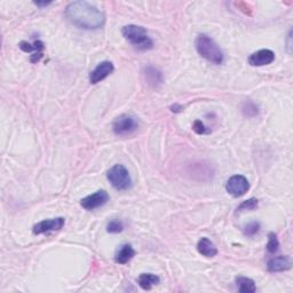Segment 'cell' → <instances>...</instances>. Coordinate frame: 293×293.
<instances>
[{
  "label": "cell",
  "instance_id": "cell-1",
  "mask_svg": "<svg viewBox=\"0 0 293 293\" xmlns=\"http://www.w3.org/2000/svg\"><path fill=\"white\" fill-rule=\"evenodd\" d=\"M66 16L72 24L85 30H96L102 28L106 22L103 12L86 1L69 3L66 9Z\"/></svg>",
  "mask_w": 293,
  "mask_h": 293
},
{
  "label": "cell",
  "instance_id": "cell-2",
  "mask_svg": "<svg viewBox=\"0 0 293 293\" xmlns=\"http://www.w3.org/2000/svg\"><path fill=\"white\" fill-rule=\"evenodd\" d=\"M195 47H196L197 53L209 62L213 64H221L225 59L222 49L219 45L213 41L211 37L206 35H200L195 41Z\"/></svg>",
  "mask_w": 293,
  "mask_h": 293
},
{
  "label": "cell",
  "instance_id": "cell-3",
  "mask_svg": "<svg viewBox=\"0 0 293 293\" xmlns=\"http://www.w3.org/2000/svg\"><path fill=\"white\" fill-rule=\"evenodd\" d=\"M122 34L126 41H128L137 49L148 50L154 47V42L148 36L147 30L143 27H140V25H125L122 29Z\"/></svg>",
  "mask_w": 293,
  "mask_h": 293
},
{
  "label": "cell",
  "instance_id": "cell-4",
  "mask_svg": "<svg viewBox=\"0 0 293 293\" xmlns=\"http://www.w3.org/2000/svg\"><path fill=\"white\" fill-rule=\"evenodd\" d=\"M107 178L116 190L124 191L132 187V179L127 168L122 164H116L107 172Z\"/></svg>",
  "mask_w": 293,
  "mask_h": 293
},
{
  "label": "cell",
  "instance_id": "cell-5",
  "mask_svg": "<svg viewBox=\"0 0 293 293\" xmlns=\"http://www.w3.org/2000/svg\"><path fill=\"white\" fill-rule=\"evenodd\" d=\"M139 127L137 119L131 115H121L113 123V131L116 135H129Z\"/></svg>",
  "mask_w": 293,
  "mask_h": 293
},
{
  "label": "cell",
  "instance_id": "cell-6",
  "mask_svg": "<svg viewBox=\"0 0 293 293\" xmlns=\"http://www.w3.org/2000/svg\"><path fill=\"white\" fill-rule=\"evenodd\" d=\"M250 189V183L244 175L237 174L231 176L226 183L227 193L234 197H241L245 195Z\"/></svg>",
  "mask_w": 293,
  "mask_h": 293
},
{
  "label": "cell",
  "instance_id": "cell-7",
  "mask_svg": "<svg viewBox=\"0 0 293 293\" xmlns=\"http://www.w3.org/2000/svg\"><path fill=\"white\" fill-rule=\"evenodd\" d=\"M109 201V195L107 191L99 190L92 195H88L81 201V205L87 211H93L100 206H103Z\"/></svg>",
  "mask_w": 293,
  "mask_h": 293
},
{
  "label": "cell",
  "instance_id": "cell-8",
  "mask_svg": "<svg viewBox=\"0 0 293 293\" xmlns=\"http://www.w3.org/2000/svg\"><path fill=\"white\" fill-rule=\"evenodd\" d=\"M66 223L64 218H54V219H47L42 220V221L38 222L37 225H35L32 228L35 235H42L46 233H50V231H57L61 230Z\"/></svg>",
  "mask_w": 293,
  "mask_h": 293
},
{
  "label": "cell",
  "instance_id": "cell-9",
  "mask_svg": "<svg viewBox=\"0 0 293 293\" xmlns=\"http://www.w3.org/2000/svg\"><path fill=\"white\" fill-rule=\"evenodd\" d=\"M275 61V53L270 49H260L251 54L249 57V64L252 67H265Z\"/></svg>",
  "mask_w": 293,
  "mask_h": 293
},
{
  "label": "cell",
  "instance_id": "cell-10",
  "mask_svg": "<svg viewBox=\"0 0 293 293\" xmlns=\"http://www.w3.org/2000/svg\"><path fill=\"white\" fill-rule=\"evenodd\" d=\"M115 70L114 64L110 61H103L89 74V83L90 84H97L102 82L108 76H110Z\"/></svg>",
  "mask_w": 293,
  "mask_h": 293
},
{
  "label": "cell",
  "instance_id": "cell-11",
  "mask_svg": "<svg viewBox=\"0 0 293 293\" xmlns=\"http://www.w3.org/2000/svg\"><path fill=\"white\" fill-rule=\"evenodd\" d=\"M291 266L292 261L290 256L280 255L269 260L268 265H267V269H268L270 273H281V271L291 269Z\"/></svg>",
  "mask_w": 293,
  "mask_h": 293
},
{
  "label": "cell",
  "instance_id": "cell-12",
  "mask_svg": "<svg viewBox=\"0 0 293 293\" xmlns=\"http://www.w3.org/2000/svg\"><path fill=\"white\" fill-rule=\"evenodd\" d=\"M143 76L146 79L147 84L153 86V87H157V86L163 84V75L158 69L148 66L143 69Z\"/></svg>",
  "mask_w": 293,
  "mask_h": 293
},
{
  "label": "cell",
  "instance_id": "cell-13",
  "mask_svg": "<svg viewBox=\"0 0 293 293\" xmlns=\"http://www.w3.org/2000/svg\"><path fill=\"white\" fill-rule=\"evenodd\" d=\"M135 255V250L133 249L131 244H125L118 250L117 253H116L115 261L119 263V265H126L128 261L134 258Z\"/></svg>",
  "mask_w": 293,
  "mask_h": 293
},
{
  "label": "cell",
  "instance_id": "cell-14",
  "mask_svg": "<svg viewBox=\"0 0 293 293\" xmlns=\"http://www.w3.org/2000/svg\"><path fill=\"white\" fill-rule=\"evenodd\" d=\"M197 250L202 255L206 256V258H213V256L218 254V249L208 237H203L202 240H200L197 244Z\"/></svg>",
  "mask_w": 293,
  "mask_h": 293
},
{
  "label": "cell",
  "instance_id": "cell-15",
  "mask_svg": "<svg viewBox=\"0 0 293 293\" xmlns=\"http://www.w3.org/2000/svg\"><path fill=\"white\" fill-rule=\"evenodd\" d=\"M137 284L140 285L143 290H151L155 285H158L159 282V277L155 274H150V273H144L141 274L139 277H137Z\"/></svg>",
  "mask_w": 293,
  "mask_h": 293
},
{
  "label": "cell",
  "instance_id": "cell-16",
  "mask_svg": "<svg viewBox=\"0 0 293 293\" xmlns=\"http://www.w3.org/2000/svg\"><path fill=\"white\" fill-rule=\"evenodd\" d=\"M235 282H236V287L238 289V291L242 293H254L256 291L254 281L251 280V278L238 276L236 277Z\"/></svg>",
  "mask_w": 293,
  "mask_h": 293
},
{
  "label": "cell",
  "instance_id": "cell-17",
  "mask_svg": "<svg viewBox=\"0 0 293 293\" xmlns=\"http://www.w3.org/2000/svg\"><path fill=\"white\" fill-rule=\"evenodd\" d=\"M20 48L27 53H30L32 50H36V53H42V50H44V42L42 41H36L35 44L31 45L27 42H21Z\"/></svg>",
  "mask_w": 293,
  "mask_h": 293
},
{
  "label": "cell",
  "instance_id": "cell-18",
  "mask_svg": "<svg viewBox=\"0 0 293 293\" xmlns=\"http://www.w3.org/2000/svg\"><path fill=\"white\" fill-rule=\"evenodd\" d=\"M258 200L256 198H250L248 201H244L240 206L237 208V212H243V211H253L258 208Z\"/></svg>",
  "mask_w": 293,
  "mask_h": 293
},
{
  "label": "cell",
  "instance_id": "cell-19",
  "mask_svg": "<svg viewBox=\"0 0 293 293\" xmlns=\"http://www.w3.org/2000/svg\"><path fill=\"white\" fill-rule=\"evenodd\" d=\"M123 230H124V223L121 220L114 219L107 225V231L109 234H118L122 233Z\"/></svg>",
  "mask_w": 293,
  "mask_h": 293
},
{
  "label": "cell",
  "instance_id": "cell-20",
  "mask_svg": "<svg viewBox=\"0 0 293 293\" xmlns=\"http://www.w3.org/2000/svg\"><path fill=\"white\" fill-rule=\"evenodd\" d=\"M267 251L269 253H276L280 248V242L277 240V236L275 233H269L268 235V243H267Z\"/></svg>",
  "mask_w": 293,
  "mask_h": 293
},
{
  "label": "cell",
  "instance_id": "cell-21",
  "mask_svg": "<svg viewBox=\"0 0 293 293\" xmlns=\"http://www.w3.org/2000/svg\"><path fill=\"white\" fill-rule=\"evenodd\" d=\"M260 227H261V226H260V223H259L258 221H253V222H250V223H248L247 226L244 227L243 233H244L245 236L252 237V236H254V235H256V234L259 233Z\"/></svg>",
  "mask_w": 293,
  "mask_h": 293
},
{
  "label": "cell",
  "instance_id": "cell-22",
  "mask_svg": "<svg viewBox=\"0 0 293 293\" xmlns=\"http://www.w3.org/2000/svg\"><path fill=\"white\" fill-rule=\"evenodd\" d=\"M243 113L247 117H254L258 115V107L253 102H245L243 107Z\"/></svg>",
  "mask_w": 293,
  "mask_h": 293
},
{
  "label": "cell",
  "instance_id": "cell-23",
  "mask_svg": "<svg viewBox=\"0 0 293 293\" xmlns=\"http://www.w3.org/2000/svg\"><path fill=\"white\" fill-rule=\"evenodd\" d=\"M193 129L197 133V134H208V133L209 132V129H206L204 124L201 121H196L194 123Z\"/></svg>",
  "mask_w": 293,
  "mask_h": 293
},
{
  "label": "cell",
  "instance_id": "cell-24",
  "mask_svg": "<svg viewBox=\"0 0 293 293\" xmlns=\"http://www.w3.org/2000/svg\"><path fill=\"white\" fill-rule=\"evenodd\" d=\"M171 110L173 113H180V111L183 110V107L180 106V104H174V106L171 107Z\"/></svg>",
  "mask_w": 293,
  "mask_h": 293
},
{
  "label": "cell",
  "instance_id": "cell-25",
  "mask_svg": "<svg viewBox=\"0 0 293 293\" xmlns=\"http://www.w3.org/2000/svg\"><path fill=\"white\" fill-rule=\"evenodd\" d=\"M50 3L52 2H35V5H37L39 7H46V6L50 5Z\"/></svg>",
  "mask_w": 293,
  "mask_h": 293
}]
</instances>
